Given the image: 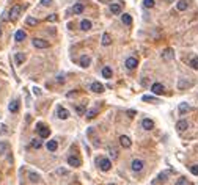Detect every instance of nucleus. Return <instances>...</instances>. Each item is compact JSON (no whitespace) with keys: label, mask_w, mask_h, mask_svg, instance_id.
I'll list each match as a JSON object with an SVG mask.
<instances>
[{"label":"nucleus","mask_w":198,"mask_h":185,"mask_svg":"<svg viewBox=\"0 0 198 185\" xmlns=\"http://www.w3.org/2000/svg\"><path fill=\"white\" fill-rule=\"evenodd\" d=\"M80 28L84 30V31H88V30L91 28V22H90L88 19H84V20L80 22Z\"/></svg>","instance_id":"aec40b11"},{"label":"nucleus","mask_w":198,"mask_h":185,"mask_svg":"<svg viewBox=\"0 0 198 185\" xmlns=\"http://www.w3.org/2000/svg\"><path fill=\"white\" fill-rule=\"evenodd\" d=\"M190 66L198 71V57H195V58H192V60H190Z\"/></svg>","instance_id":"c9c22d12"},{"label":"nucleus","mask_w":198,"mask_h":185,"mask_svg":"<svg viewBox=\"0 0 198 185\" xmlns=\"http://www.w3.org/2000/svg\"><path fill=\"white\" fill-rule=\"evenodd\" d=\"M33 46H35L36 49H47L49 42L46 39H41V38H35V39H33Z\"/></svg>","instance_id":"7ed1b4c3"},{"label":"nucleus","mask_w":198,"mask_h":185,"mask_svg":"<svg viewBox=\"0 0 198 185\" xmlns=\"http://www.w3.org/2000/svg\"><path fill=\"white\" fill-rule=\"evenodd\" d=\"M190 173L195 174V176H198V165H192L190 166Z\"/></svg>","instance_id":"58836bf2"},{"label":"nucleus","mask_w":198,"mask_h":185,"mask_svg":"<svg viewBox=\"0 0 198 185\" xmlns=\"http://www.w3.org/2000/svg\"><path fill=\"white\" fill-rule=\"evenodd\" d=\"M57 146H58V143L55 140H51V141H47V149L51 151V152H54V151H57Z\"/></svg>","instance_id":"b1692460"},{"label":"nucleus","mask_w":198,"mask_h":185,"mask_svg":"<svg viewBox=\"0 0 198 185\" xmlns=\"http://www.w3.org/2000/svg\"><path fill=\"white\" fill-rule=\"evenodd\" d=\"M142 99L145 102H154V104H159V99H156L154 96H143Z\"/></svg>","instance_id":"7c9ffc66"},{"label":"nucleus","mask_w":198,"mask_h":185,"mask_svg":"<svg viewBox=\"0 0 198 185\" xmlns=\"http://www.w3.org/2000/svg\"><path fill=\"white\" fill-rule=\"evenodd\" d=\"M57 173H58V174H68V171H66V170H62V168H60Z\"/></svg>","instance_id":"09e8293b"},{"label":"nucleus","mask_w":198,"mask_h":185,"mask_svg":"<svg viewBox=\"0 0 198 185\" xmlns=\"http://www.w3.org/2000/svg\"><path fill=\"white\" fill-rule=\"evenodd\" d=\"M98 163H99V168H101L102 171H109L110 168H112V162L109 159H99Z\"/></svg>","instance_id":"f03ea898"},{"label":"nucleus","mask_w":198,"mask_h":185,"mask_svg":"<svg viewBox=\"0 0 198 185\" xmlns=\"http://www.w3.org/2000/svg\"><path fill=\"white\" fill-rule=\"evenodd\" d=\"M57 82H58V83H63V82H65L63 75H58V77H57Z\"/></svg>","instance_id":"49530a36"},{"label":"nucleus","mask_w":198,"mask_h":185,"mask_svg":"<svg viewBox=\"0 0 198 185\" xmlns=\"http://www.w3.org/2000/svg\"><path fill=\"white\" fill-rule=\"evenodd\" d=\"M36 127H38V133H40V137H41V138H47V137H49V133H51V130H49V129H47L46 126H43V124L40 122V124H38V126H36Z\"/></svg>","instance_id":"20e7f679"},{"label":"nucleus","mask_w":198,"mask_h":185,"mask_svg":"<svg viewBox=\"0 0 198 185\" xmlns=\"http://www.w3.org/2000/svg\"><path fill=\"white\" fill-rule=\"evenodd\" d=\"M29 179H30V182L36 184L38 181H40V174H36V173H29Z\"/></svg>","instance_id":"c756f323"},{"label":"nucleus","mask_w":198,"mask_h":185,"mask_svg":"<svg viewBox=\"0 0 198 185\" xmlns=\"http://www.w3.org/2000/svg\"><path fill=\"white\" fill-rule=\"evenodd\" d=\"M142 127L143 129H145V130H151L153 127H154V122L151 121V119H143V121H142Z\"/></svg>","instance_id":"2eb2a0df"},{"label":"nucleus","mask_w":198,"mask_h":185,"mask_svg":"<svg viewBox=\"0 0 198 185\" xmlns=\"http://www.w3.org/2000/svg\"><path fill=\"white\" fill-rule=\"evenodd\" d=\"M102 75L106 79H110V77H112V68H109V66L102 68Z\"/></svg>","instance_id":"cd10ccee"},{"label":"nucleus","mask_w":198,"mask_h":185,"mask_svg":"<svg viewBox=\"0 0 198 185\" xmlns=\"http://www.w3.org/2000/svg\"><path fill=\"white\" fill-rule=\"evenodd\" d=\"M51 3H52V0H41V5H44V7H49Z\"/></svg>","instance_id":"a18cd8bd"},{"label":"nucleus","mask_w":198,"mask_h":185,"mask_svg":"<svg viewBox=\"0 0 198 185\" xmlns=\"http://www.w3.org/2000/svg\"><path fill=\"white\" fill-rule=\"evenodd\" d=\"M176 8H178V11H184V9H187V0H179V2L176 3Z\"/></svg>","instance_id":"4be33fe9"},{"label":"nucleus","mask_w":198,"mask_h":185,"mask_svg":"<svg viewBox=\"0 0 198 185\" xmlns=\"http://www.w3.org/2000/svg\"><path fill=\"white\" fill-rule=\"evenodd\" d=\"M7 149H8V143H5V141H0V155L5 154V152H7Z\"/></svg>","instance_id":"2f4dec72"},{"label":"nucleus","mask_w":198,"mask_h":185,"mask_svg":"<svg viewBox=\"0 0 198 185\" xmlns=\"http://www.w3.org/2000/svg\"><path fill=\"white\" fill-rule=\"evenodd\" d=\"M110 11H112V14H121V5L120 3H112L110 5Z\"/></svg>","instance_id":"f3484780"},{"label":"nucleus","mask_w":198,"mask_h":185,"mask_svg":"<svg viewBox=\"0 0 198 185\" xmlns=\"http://www.w3.org/2000/svg\"><path fill=\"white\" fill-rule=\"evenodd\" d=\"M76 110H77V113H79V115H84V113H85V107H84V105H77Z\"/></svg>","instance_id":"a19ab883"},{"label":"nucleus","mask_w":198,"mask_h":185,"mask_svg":"<svg viewBox=\"0 0 198 185\" xmlns=\"http://www.w3.org/2000/svg\"><path fill=\"white\" fill-rule=\"evenodd\" d=\"M85 9V7H84V3H76L74 7H73V13L74 14H80L82 11Z\"/></svg>","instance_id":"6ab92c4d"},{"label":"nucleus","mask_w":198,"mask_h":185,"mask_svg":"<svg viewBox=\"0 0 198 185\" xmlns=\"http://www.w3.org/2000/svg\"><path fill=\"white\" fill-rule=\"evenodd\" d=\"M14 60H16V63H18V64H22V63H24V60H25V55L22 52H18L14 55Z\"/></svg>","instance_id":"393cba45"},{"label":"nucleus","mask_w":198,"mask_h":185,"mask_svg":"<svg viewBox=\"0 0 198 185\" xmlns=\"http://www.w3.org/2000/svg\"><path fill=\"white\" fill-rule=\"evenodd\" d=\"M190 110H192V107H190L189 104H186V102H183V104H179V113H181V115H184V113L190 111Z\"/></svg>","instance_id":"a211bd4d"},{"label":"nucleus","mask_w":198,"mask_h":185,"mask_svg":"<svg viewBox=\"0 0 198 185\" xmlns=\"http://www.w3.org/2000/svg\"><path fill=\"white\" fill-rule=\"evenodd\" d=\"M151 91L154 92V94H162V92H164V86H162V83H154V85L151 86Z\"/></svg>","instance_id":"4468645a"},{"label":"nucleus","mask_w":198,"mask_h":185,"mask_svg":"<svg viewBox=\"0 0 198 185\" xmlns=\"http://www.w3.org/2000/svg\"><path fill=\"white\" fill-rule=\"evenodd\" d=\"M47 20H51V22H55V20H57V14H51V16H47Z\"/></svg>","instance_id":"79ce46f5"},{"label":"nucleus","mask_w":198,"mask_h":185,"mask_svg":"<svg viewBox=\"0 0 198 185\" xmlns=\"http://www.w3.org/2000/svg\"><path fill=\"white\" fill-rule=\"evenodd\" d=\"M187 127H189V124H187V121H184V119H183V121H179L178 124H176V129H178L179 132H184V130H186Z\"/></svg>","instance_id":"412c9836"},{"label":"nucleus","mask_w":198,"mask_h":185,"mask_svg":"<svg viewBox=\"0 0 198 185\" xmlns=\"http://www.w3.org/2000/svg\"><path fill=\"white\" fill-rule=\"evenodd\" d=\"M68 163H69V166H80L82 165V162H80V159L79 157H74V155H71V157H68Z\"/></svg>","instance_id":"1a4fd4ad"},{"label":"nucleus","mask_w":198,"mask_h":185,"mask_svg":"<svg viewBox=\"0 0 198 185\" xmlns=\"http://www.w3.org/2000/svg\"><path fill=\"white\" fill-rule=\"evenodd\" d=\"M33 94H35V96H41V90L38 88V86H35V88H33Z\"/></svg>","instance_id":"37998d69"},{"label":"nucleus","mask_w":198,"mask_h":185,"mask_svg":"<svg viewBox=\"0 0 198 185\" xmlns=\"http://www.w3.org/2000/svg\"><path fill=\"white\" fill-rule=\"evenodd\" d=\"M112 44V38H110L109 33H104L102 35V46H110Z\"/></svg>","instance_id":"5701e85b"},{"label":"nucleus","mask_w":198,"mask_h":185,"mask_svg":"<svg viewBox=\"0 0 198 185\" xmlns=\"http://www.w3.org/2000/svg\"><path fill=\"white\" fill-rule=\"evenodd\" d=\"M41 146H43L41 140H32V148H35V149H40Z\"/></svg>","instance_id":"473e14b6"},{"label":"nucleus","mask_w":198,"mask_h":185,"mask_svg":"<svg viewBox=\"0 0 198 185\" xmlns=\"http://www.w3.org/2000/svg\"><path fill=\"white\" fill-rule=\"evenodd\" d=\"M175 58V50L173 49H165V50L162 52V60H165V61H170V60Z\"/></svg>","instance_id":"39448f33"},{"label":"nucleus","mask_w":198,"mask_h":185,"mask_svg":"<svg viewBox=\"0 0 198 185\" xmlns=\"http://www.w3.org/2000/svg\"><path fill=\"white\" fill-rule=\"evenodd\" d=\"M170 173H162L161 176H159V181H165V179H167V176H168Z\"/></svg>","instance_id":"c03bdc74"},{"label":"nucleus","mask_w":198,"mask_h":185,"mask_svg":"<svg viewBox=\"0 0 198 185\" xmlns=\"http://www.w3.org/2000/svg\"><path fill=\"white\" fill-rule=\"evenodd\" d=\"M132 170H134V171H137V173H139V171H142L143 170V166H145V163H143L142 160H139V159H135V160H132Z\"/></svg>","instance_id":"0eeeda50"},{"label":"nucleus","mask_w":198,"mask_h":185,"mask_svg":"<svg viewBox=\"0 0 198 185\" xmlns=\"http://www.w3.org/2000/svg\"><path fill=\"white\" fill-rule=\"evenodd\" d=\"M128 115H129L131 118H134V116H135V111H134V110H129V111H128Z\"/></svg>","instance_id":"de8ad7c7"},{"label":"nucleus","mask_w":198,"mask_h":185,"mask_svg":"<svg viewBox=\"0 0 198 185\" xmlns=\"http://www.w3.org/2000/svg\"><path fill=\"white\" fill-rule=\"evenodd\" d=\"M175 185H187V179L186 177H181V179H178V182H176Z\"/></svg>","instance_id":"ea45409f"},{"label":"nucleus","mask_w":198,"mask_h":185,"mask_svg":"<svg viewBox=\"0 0 198 185\" xmlns=\"http://www.w3.org/2000/svg\"><path fill=\"white\" fill-rule=\"evenodd\" d=\"M143 7L145 8H153L154 7V0H143Z\"/></svg>","instance_id":"f704fd0d"},{"label":"nucleus","mask_w":198,"mask_h":185,"mask_svg":"<svg viewBox=\"0 0 198 185\" xmlns=\"http://www.w3.org/2000/svg\"><path fill=\"white\" fill-rule=\"evenodd\" d=\"M190 85H192L190 82H187L186 79H181L179 83H178V88H179V90H184V88H187V86H190Z\"/></svg>","instance_id":"bb28decb"},{"label":"nucleus","mask_w":198,"mask_h":185,"mask_svg":"<svg viewBox=\"0 0 198 185\" xmlns=\"http://www.w3.org/2000/svg\"><path fill=\"white\" fill-rule=\"evenodd\" d=\"M38 24V19H35V17H27V25H30V27H33V25H36Z\"/></svg>","instance_id":"72a5a7b5"},{"label":"nucleus","mask_w":198,"mask_h":185,"mask_svg":"<svg viewBox=\"0 0 198 185\" xmlns=\"http://www.w3.org/2000/svg\"><path fill=\"white\" fill-rule=\"evenodd\" d=\"M25 31L24 30H18V31H16V35H14V39L16 41H18V42H21V41H24L25 39Z\"/></svg>","instance_id":"dca6fc26"},{"label":"nucleus","mask_w":198,"mask_h":185,"mask_svg":"<svg viewBox=\"0 0 198 185\" xmlns=\"http://www.w3.org/2000/svg\"><path fill=\"white\" fill-rule=\"evenodd\" d=\"M124 66L128 68V69H134V68L137 66V58H134V57H129L128 60H126Z\"/></svg>","instance_id":"9b49d317"},{"label":"nucleus","mask_w":198,"mask_h":185,"mask_svg":"<svg viewBox=\"0 0 198 185\" xmlns=\"http://www.w3.org/2000/svg\"><path fill=\"white\" fill-rule=\"evenodd\" d=\"M0 36H2V28H0Z\"/></svg>","instance_id":"8fccbe9b"},{"label":"nucleus","mask_w":198,"mask_h":185,"mask_svg":"<svg viewBox=\"0 0 198 185\" xmlns=\"http://www.w3.org/2000/svg\"><path fill=\"white\" fill-rule=\"evenodd\" d=\"M90 64H91V58L88 55H82L80 57V66L82 68H88Z\"/></svg>","instance_id":"ddd939ff"},{"label":"nucleus","mask_w":198,"mask_h":185,"mask_svg":"<svg viewBox=\"0 0 198 185\" xmlns=\"http://www.w3.org/2000/svg\"><path fill=\"white\" fill-rule=\"evenodd\" d=\"M109 152H110V155H112V159H117L118 157V151L115 148H109Z\"/></svg>","instance_id":"e433bc0d"},{"label":"nucleus","mask_w":198,"mask_h":185,"mask_svg":"<svg viewBox=\"0 0 198 185\" xmlns=\"http://www.w3.org/2000/svg\"><path fill=\"white\" fill-rule=\"evenodd\" d=\"M57 116H58L60 119H68V118H69V111L66 110L65 107H58V108H57Z\"/></svg>","instance_id":"423d86ee"},{"label":"nucleus","mask_w":198,"mask_h":185,"mask_svg":"<svg viewBox=\"0 0 198 185\" xmlns=\"http://www.w3.org/2000/svg\"><path fill=\"white\" fill-rule=\"evenodd\" d=\"M121 20H123V24L124 25H131L132 24V17H131V14H123V16H121Z\"/></svg>","instance_id":"a878e982"},{"label":"nucleus","mask_w":198,"mask_h":185,"mask_svg":"<svg viewBox=\"0 0 198 185\" xmlns=\"http://www.w3.org/2000/svg\"><path fill=\"white\" fill-rule=\"evenodd\" d=\"M120 143H121V146H123V148H131V144H132V141H131V138L129 137H126V135H121L120 137Z\"/></svg>","instance_id":"6e6552de"},{"label":"nucleus","mask_w":198,"mask_h":185,"mask_svg":"<svg viewBox=\"0 0 198 185\" xmlns=\"http://www.w3.org/2000/svg\"><path fill=\"white\" fill-rule=\"evenodd\" d=\"M109 185H115V184H109Z\"/></svg>","instance_id":"3c124183"},{"label":"nucleus","mask_w":198,"mask_h":185,"mask_svg":"<svg viewBox=\"0 0 198 185\" xmlns=\"http://www.w3.org/2000/svg\"><path fill=\"white\" fill-rule=\"evenodd\" d=\"M91 91L93 92H102L104 91V85L99 83V82H93L91 83Z\"/></svg>","instance_id":"f8f14e48"},{"label":"nucleus","mask_w":198,"mask_h":185,"mask_svg":"<svg viewBox=\"0 0 198 185\" xmlns=\"http://www.w3.org/2000/svg\"><path fill=\"white\" fill-rule=\"evenodd\" d=\"M8 110H10L11 113H18V110H19V101H18V99L11 101L10 105H8Z\"/></svg>","instance_id":"9d476101"},{"label":"nucleus","mask_w":198,"mask_h":185,"mask_svg":"<svg viewBox=\"0 0 198 185\" xmlns=\"http://www.w3.org/2000/svg\"><path fill=\"white\" fill-rule=\"evenodd\" d=\"M96 113H98V108H91V110L85 111V116H87L88 119H93V118L96 116Z\"/></svg>","instance_id":"c85d7f7f"},{"label":"nucleus","mask_w":198,"mask_h":185,"mask_svg":"<svg viewBox=\"0 0 198 185\" xmlns=\"http://www.w3.org/2000/svg\"><path fill=\"white\" fill-rule=\"evenodd\" d=\"M5 133H8V127L5 124H0V135H5Z\"/></svg>","instance_id":"4c0bfd02"},{"label":"nucleus","mask_w":198,"mask_h":185,"mask_svg":"<svg viewBox=\"0 0 198 185\" xmlns=\"http://www.w3.org/2000/svg\"><path fill=\"white\" fill-rule=\"evenodd\" d=\"M22 8H24L22 5H14V7L10 9V13H8V14H10V19H11V20H16V19H18L19 14H21V11H22Z\"/></svg>","instance_id":"f257e3e1"}]
</instances>
